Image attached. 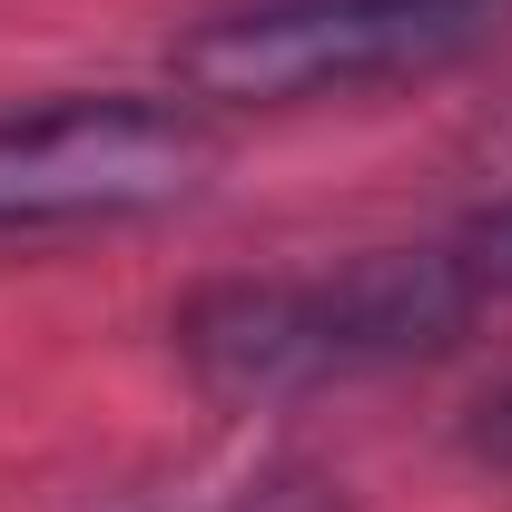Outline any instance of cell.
<instances>
[{
    "instance_id": "1",
    "label": "cell",
    "mask_w": 512,
    "mask_h": 512,
    "mask_svg": "<svg viewBox=\"0 0 512 512\" xmlns=\"http://www.w3.org/2000/svg\"><path fill=\"white\" fill-rule=\"evenodd\" d=\"M473 296L483 286L463 256L375 247L335 266H286V276H227L178 316V345L217 394L286 404V394H325V384H365L384 365L444 355L473 325Z\"/></svg>"
},
{
    "instance_id": "2",
    "label": "cell",
    "mask_w": 512,
    "mask_h": 512,
    "mask_svg": "<svg viewBox=\"0 0 512 512\" xmlns=\"http://www.w3.org/2000/svg\"><path fill=\"white\" fill-rule=\"evenodd\" d=\"M512 0H237L178 40V89L197 109H296L355 99L375 79H424L493 40Z\"/></svg>"
},
{
    "instance_id": "3",
    "label": "cell",
    "mask_w": 512,
    "mask_h": 512,
    "mask_svg": "<svg viewBox=\"0 0 512 512\" xmlns=\"http://www.w3.org/2000/svg\"><path fill=\"white\" fill-rule=\"evenodd\" d=\"M217 128L197 99L79 89L40 109H0V237L40 227H119L207 188Z\"/></svg>"
},
{
    "instance_id": "4",
    "label": "cell",
    "mask_w": 512,
    "mask_h": 512,
    "mask_svg": "<svg viewBox=\"0 0 512 512\" xmlns=\"http://www.w3.org/2000/svg\"><path fill=\"white\" fill-rule=\"evenodd\" d=\"M463 266H473V286H503L512 296V197L503 207H483V217H473V227H463Z\"/></svg>"
},
{
    "instance_id": "5",
    "label": "cell",
    "mask_w": 512,
    "mask_h": 512,
    "mask_svg": "<svg viewBox=\"0 0 512 512\" xmlns=\"http://www.w3.org/2000/svg\"><path fill=\"white\" fill-rule=\"evenodd\" d=\"M463 444L483 453L493 473H512V384L493 394V404H483V414H473V424H463Z\"/></svg>"
}]
</instances>
